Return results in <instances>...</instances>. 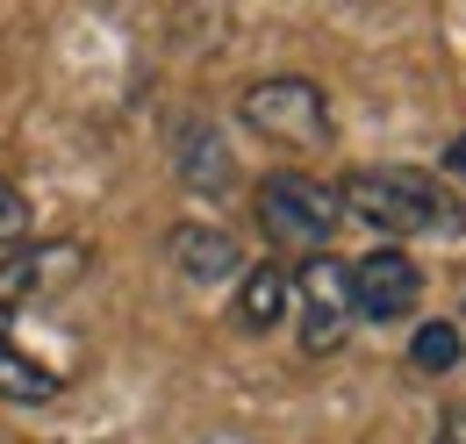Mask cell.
<instances>
[{"mask_svg": "<svg viewBox=\"0 0 466 444\" xmlns=\"http://www.w3.org/2000/svg\"><path fill=\"white\" fill-rule=\"evenodd\" d=\"M338 201H345V216H359L373 237H438V244L466 237V201L438 172H416V166L351 172Z\"/></svg>", "mask_w": 466, "mask_h": 444, "instance_id": "obj_1", "label": "cell"}, {"mask_svg": "<svg viewBox=\"0 0 466 444\" xmlns=\"http://www.w3.org/2000/svg\"><path fill=\"white\" fill-rule=\"evenodd\" d=\"M237 122L280 151H323L330 144V101L316 79L301 72H280V79H251L237 94Z\"/></svg>", "mask_w": 466, "mask_h": 444, "instance_id": "obj_2", "label": "cell"}, {"mask_svg": "<svg viewBox=\"0 0 466 444\" xmlns=\"http://www.w3.org/2000/svg\"><path fill=\"white\" fill-rule=\"evenodd\" d=\"M251 208H258V229H266L273 244L309 251V258L330 251V237H338V222H345L338 187H330V179H309V172H273Z\"/></svg>", "mask_w": 466, "mask_h": 444, "instance_id": "obj_3", "label": "cell"}, {"mask_svg": "<svg viewBox=\"0 0 466 444\" xmlns=\"http://www.w3.org/2000/svg\"><path fill=\"white\" fill-rule=\"evenodd\" d=\"M288 308L301 316V351H338L351 337V279H345V258H330V251H316L301 273H288Z\"/></svg>", "mask_w": 466, "mask_h": 444, "instance_id": "obj_4", "label": "cell"}, {"mask_svg": "<svg viewBox=\"0 0 466 444\" xmlns=\"http://www.w3.org/2000/svg\"><path fill=\"white\" fill-rule=\"evenodd\" d=\"M345 279H351V316L359 323H402L423 301V266L409 258L402 244H380V251L351 258Z\"/></svg>", "mask_w": 466, "mask_h": 444, "instance_id": "obj_5", "label": "cell"}, {"mask_svg": "<svg viewBox=\"0 0 466 444\" xmlns=\"http://www.w3.org/2000/svg\"><path fill=\"white\" fill-rule=\"evenodd\" d=\"M173 172H179L187 194H230V187H237V158H230V144H223V129L201 122V115H179Z\"/></svg>", "mask_w": 466, "mask_h": 444, "instance_id": "obj_6", "label": "cell"}, {"mask_svg": "<svg viewBox=\"0 0 466 444\" xmlns=\"http://www.w3.org/2000/svg\"><path fill=\"white\" fill-rule=\"evenodd\" d=\"M173 266L194 287H223V279L244 273V244H237L230 229H216V222H173Z\"/></svg>", "mask_w": 466, "mask_h": 444, "instance_id": "obj_7", "label": "cell"}, {"mask_svg": "<svg viewBox=\"0 0 466 444\" xmlns=\"http://www.w3.org/2000/svg\"><path fill=\"white\" fill-rule=\"evenodd\" d=\"M65 380L51 366H36L29 351H15V301L0 294V401H51Z\"/></svg>", "mask_w": 466, "mask_h": 444, "instance_id": "obj_8", "label": "cell"}, {"mask_svg": "<svg viewBox=\"0 0 466 444\" xmlns=\"http://www.w3.org/2000/svg\"><path fill=\"white\" fill-rule=\"evenodd\" d=\"M280 316H288V273H280V266H258V273H244L237 323H244V330H273Z\"/></svg>", "mask_w": 466, "mask_h": 444, "instance_id": "obj_9", "label": "cell"}, {"mask_svg": "<svg viewBox=\"0 0 466 444\" xmlns=\"http://www.w3.org/2000/svg\"><path fill=\"white\" fill-rule=\"evenodd\" d=\"M409 366L416 373H452L460 366V323H423L409 344Z\"/></svg>", "mask_w": 466, "mask_h": 444, "instance_id": "obj_10", "label": "cell"}, {"mask_svg": "<svg viewBox=\"0 0 466 444\" xmlns=\"http://www.w3.org/2000/svg\"><path fill=\"white\" fill-rule=\"evenodd\" d=\"M29 244V201L0 179V251H22Z\"/></svg>", "mask_w": 466, "mask_h": 444, "instance_id": "obj_11", "label": "cell"}, {"mask_svg": "<svg viewBox=\"0 0 466 444\" xmlns=\"http://www.w3.org/2000/svg\"><path fill=\"white\" fill-rule=\"evenodd\" d=\"M431 444H466V401H452V409L438 416V430H431Z\"/></svg>", "mask_w": 466, "mask_h": 444, "instance_id": "obj_12", "label": "cell"}, {"mask_svg": "<svg viewBox=\"0 0 466 444\" xmlns=\"http://www.w3.org/2000/svg\"><path fill=\"white\" fill-rule=\"evenodd\" d=\"M452 166H460V172H466V136H460V144H452Z\"/></svg>", "mask_w": 466, "mask_h": 444, "instance_id": "obj_13", "label": "cell"}]
</instances>
